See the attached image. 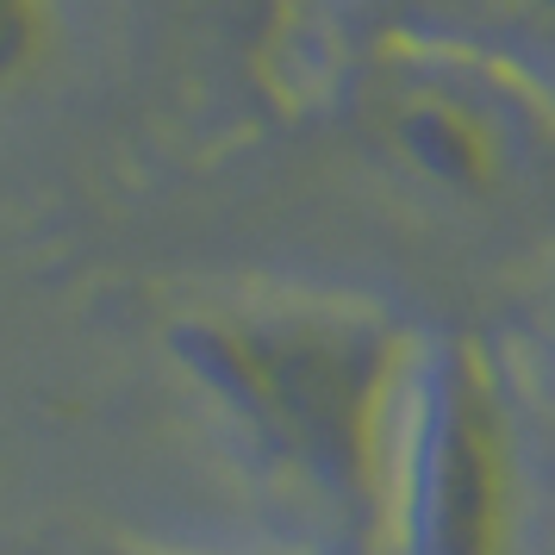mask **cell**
<instances>
[{"label": "cell", "instance_id": "cell-1", "mask_svg": "<svg viewBox=\"0 0 555 555\" xmlns=\"http://www.w3.org/2000/svg\"><path fill=\"white\" fill-rule=\"evenodd\" d=\"M425 331L337 287H231L169 312L163 350L312 555H380Z\"/></svg>", "mask_w": 555, "mask_h": 555}, {"label": "cell", "instance_id": "cell-2", "mask_svg": "<svg viewBox=\"0 0 555 555\" xmlns=\"http://www.w3.org/2000/svg\"><path fill=\"white\" fill-rule=\"evenodd\" d=\"M337 113L393 194L443 219L555 237V88L480 51L369 31L344 38Z\"/></svg>", "mask_w": 555, "mask_h": 555}, {"label": "cell", "instance_id": "cell-3", "mask_svg": "<svg viewBox=\"0 0 555 555\" xmlns=\"http://www.w3.org/2000/svg\"><path fill=\"white\" fill-rule=\"evenodd\" d=\"M555 437L525 362L480 331H425L380 555H537Z\"/></svg>", "mask_w": 555, "mask_h": 555}, {"label": "cell", "instance_id": "cell-4", "mask_svg": "<svg viewBox=\"0 0 555 555\" xmlns=\"http://www.w3.org/2000/svg\"><path fill=\"white\" fill-rule=\"evenodd\" d=\"M369 31L480 51L555 88V0H344V38Z\"/></svg>", "mask_w": 555, "mask_h": 555}, {"label": "cell", "instance_id": "cell-5", "mask_svg": "<svg viewBox=\"0 0 555 555\" xmlns=\"http://www.w3.org/2000/svg\"><path fill=\"white\" fill-rule=\"evenodd\" d=\"M56 44V0H0V94L51 56Z\"/></svg>", "mask_w": 555, "mask_h": 555}, {"label": "cell", "instance_id": "cell-6", "mask_svg": "<svg viewBox=\"0 0 555 555\" xmlns=\"http://www.w3.org/2000/svg\"><path fill=\"white\" fill-rule=\"evenodd\" d=\"M530 380H537V400H543V418H550V437H555V350H550V369Z\"/></svg>", "mask_w": 555, "mask_h": 555}, {"label": "cell", "instance_id": "cell-7", "mask_svg": "<svg viewBox=\"0 0 555 555\" xmlns=\"http://www.w3.org/2000/svg\"><path fill=\"white\" fill-rule=\"evenodd\" d=\"M138 555H163V550H138Z\"/></svg>", "mask_w": 555, "mask_h": 555}]
</instances>
